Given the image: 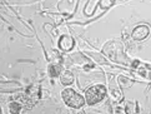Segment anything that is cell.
Wrapping results in <instances>:
<instances>
[{"label":"cell","mask_w":151,"mask_h":114,"mask_svg":"<svg viewBox=\"0 0 151 114\" xmlns=\"http://www.w3.org/2000/svg\"><path fill=\"white\" fill-rule=\"evenodd\" d=\"M63 99L65 102V104L71 107V108H80L84 105V98L80 95L79 93H76L73 89H65L63 91Z\"/></svg>","instance_id":"6da1fadb"},{"label":"cell","mask_w":151,"mask_h":114,"mask_svg":"<svg viewBox=\"0 0 151 114\" xmlns=\"http://www.w3.org/2000/svg\"><path fill=\"white\" fill-rule=\"evenodd\" d=\"M150 33V29L147 25H140L137 28H135L132 31V38L135 40H142L145 39Z\"/></svg>","instance_id":"3957f363"},{"label":"cell","mask_w":151,"mask_h":114,"mask_svg":"<svg viewBox=\"0 0 151 114\" xmlns=\"http://www.w3.org/2000/svg\"><path fill=\"white\" fill-rule=\"evenodd\" d=\"M74 45V41L70 36H63L61 40H60V48L63 49V50H70L71 49V46Z\"/></svg>","instance_id":"277c9868"},{"label":"cell","mask_w":151,"mask_h":114,"mask_svg":"<svg viewBox=\"0 0 151 114\" xmlns=\"http://www.w3.org/2000/svg\"><path fill=\"white\" fill-rule=\"evenodd\" d=\"M105 94H106L105 86H102V85L91 86V88L88 89V91H86V102H88L90 105L96 104V103H99L100 100L104 99Z\"/></svg>","instance_id":"7a4b0ae2"},{"label":"cell","mask_w":151,"mask_h":114,"mask_svg":"<svg viewBox=\"0 0 151 114\" xmlns=\"http://www.w3.org/2000/svg\"><path fill=\"white\" fill-rule=\"evenodd\" d=\"M61 80H63V83H64V84L71 83V81H73V75L70 74V73H64V75L61 77Z\"/></svg>","instance_id":"5b68a950"}]
</instances>
